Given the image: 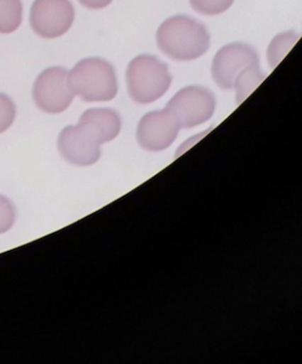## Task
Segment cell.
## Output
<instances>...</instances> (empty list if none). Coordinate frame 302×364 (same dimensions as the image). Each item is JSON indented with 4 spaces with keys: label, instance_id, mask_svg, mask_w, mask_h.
<instances>
[{
    "label": "cell",
    "instance_id": "1",
    "mask_svg": "<svg viewBox=\"0 0 302 364\" xmlns=\"http://www.w3.org/2000/svg\"><path fill=\"white\" fill-rule=\"evenodd\" d=\"M160 50L174 60L191 61L206 54L210 35L203 24L186 16L166 20L157 33Z\"/></svg>",
    "mask_w": 302,
    "mask_h": 364
},
{
    "label": "cell",
    "instance_id": "2",
    "mask_svg": "<svg viewBox=\"0 0 302 364\" xmlns=\"http://www.w3.org/2000/svg\"><path fill=\"white\" fill-rule=\"evenodd\" d=\"M68 86L84 102L112 101L118 91L114 68L100 58L79 61L68 73Z\"/></svg>",
    "mask_w": 302,
    "mask_h": 364
},
{
    "label": "cell",
    "instance_id": "3",
    "mask_svg": "<svg viewBox=\"0 0 302 364\" xmlns=\"http://www.w3.org/2000/svg\"><path fill=\"white\" fill-rule=\"evenodd\" d=\"M128 91L135 103L150 104L161 99L172 84L167 65L152 55H140L128 65Z\"/></svg>",
    "mask_w": 302,
    "mask_h": 364
},
{
    "label": "cell",
    "instance_id": "4",
    "mask_svg": "<svg viewBox=\"0 0 302 364\" xmlns=\"http://www.w3.org/2000/svg\"><path fill=\"white\" fill-rule=\"evenodd\" d=\"M104 144L95 127L82 119L78 125L65 127L57 138V149L62 157L80 167L97 163L101 153L100 146Z\"/></svg>",
    "mask_w": 302,
    "mask_h": 364
},
{
    "label": "cell",
    "instance_id": "5",
    "mask_svg": "<svg viewBox=\"0 0 302 364\" xmlns=\"http://www.w3.org/2000/svg\"><path fill=\"white\" fill-rule=\"evenodd\" d=\"M214 95L202 87H186L179 91L165 109L178 121L183 129H191L210 120L215 112Z\"/></svg>",
    "mask_w": 302,
    "mask_h": 364
},
{
    "label": "cell",
    "instance_id": "6",
    "mask_svg": "<svg viewBox=\"0 0 302 364\" xmlns=\"http://www.w3.org/2000/svg\"><path fill=\"white\" fill-rule=\"evenodd\" d=\"M32 97L38 109L46 114L65 112L74 97L68 86L67 70L62 67L44 70L34 82Z\"/></svg>",
    "mask_w": 302,
    "mask_h": 364
},
{
    "label": "cell",
    "instance_id": "7",
    "mask_svg": "<svg viewBox=\"0 0 302 364\" xmlns=\"http://www.w3.org/2000/svg\"><path fill=\"white\" fill-rule=\"evenodd\" d=\"M74 20V6L69 0H34L30 11L32 31L44 39L65 35Z\"/></svg>",
    "mask_w": 302,
    "mask_h": 364
},
{
    "label": "cell",
    "instance_id": "8",
    "mask_svg": "<svg viewBox=\"0 0 302 364\" xmlns=\"http://www.w3.org/2000/svg\"><path fill=\"white\" fill-rule=\"evenodd\" d=\"M255 65H259V58L252 48L242 43L229 44L221 48L213 60V78L221 89L231 90L238 75Z\"/></svg>",
    "mask_w": 302,
    "mask_h": 364
},
{
    "label": "cell",
    "instance_id": "9",
    "mask_svg": "<svg viewBox=\"0 0 302 364\" xmlns=\"http://www.w3.org/2000/svg\"><path fill=\"white\" fill-rule=\"evenodd\" d=\"M177 119L168 110L149 112L138 123L136 138L147 151H162L176 140L180 129Z\"/></svg>",
    "mask_w": 302,
    "mask_h": 364
},
{
    "label": "cell",
    "instance_id": "10",
    "mask_svg": "<svg viewBox=\"0 0 302 364\" xmlns=\"http://www.w3.org/2000/svg\"><path fill=\"white\" fill-rule=\"evenodd\" d=\"M80 118L91 123L99 132L104 144L114 140L121 132V117L110 108H93L83 112Z\"/></svg>",
    "mask_w": 302,
    "mask_h": 364
},
{
    "label": "cell",
    "instance_id": "11",
    "mask_svg": "<svg viewBox=\"0 0 302 364\" xmlns=\"http://www.w3.org/2000/svg\"><path fill=\"white\" fill-rule=\"evenodd\" d=\"M23 5L21 0H0V33L9 35L21 26Z\"/></svg>",
    "mask_w": 302,
    "mask_h": 364
},
{
    "label": "cell",
    "instance_id": "12",
    "mask_svg": "<svg viewBox=\"0 0 302 364\" xmlns=\"http://www.w3.org/2000/svg\"><path fill=\"white\" fill-rule=\"evenodd\" d=\"M264 80H265V74L259 71V65H251L245 69L234 82L237 103L244 102Z\"/></svg>",
    "mask_w": 302,
    "mask_h": 364
},
{
    "label": "cell",
    "instance_id": "13",
    "mask_svg": "<svg viewBox=\"0 0 302 364\" xmlns=\"http://www.w3.org/2000/svg\"><path fill=\"white\" fill-rule=\"evenodd\" d=\"M298 39L299 36L296 35L295 33H285L274 38L268 50V60L272 68L278 65L283 57L295 46Z\"/></svg>",
    "mask_w": 302,
    "mask_h": 364
},
{
    "label": "cell",
    "instance_id": "14",
    "mask_svg": "<svg viewBox=\"0 0 302 364\" xmlns=\"http://www.w3.org/2000/svg\"><path fill=\"white\" fill-rule=\"evenodd\" d=\"M234 0H189L191 7L203 16H217L227 11Z\"/></svg>",
    "mask_w": 302,
    "mask_h": 364
},
{
    "label": "cell",
    "instance_id": "15",
    "mask_svg": "<svg viewBox=\"0 0 302 364\" xmlns=\"http://www.w3.org/2000/svg\"><path fill=\"white\" fill-rule=\"evenodd\" d=\"M16 117V106L8 95L0 93V134L12 127Z\"/></svg>",
    "mask_w": 302,
    "mask_h": 364
},
{
    "label": "cell",
    "instance_id": "16",
    "mask_svg": "<svg viewBox=\"0 0 302 364\" xmlns=\"http://www.w3.org/2000/svg\"><path fill=\"white\" fill-rule=\"evenodd\" d=\"M16 220V208L9 198L0 195V234L6 233Z\"/></svg>",
    "mask_w": 302,
    "mask_h": 364
},
{
    "label": "cell",
    "instance_id": "17",
    "mask_svg": "<svg viewBox=\"0 0 302 364\" xmlns=\"http://www.w3.org/2000/svg\"><path fill=\"white\" fill-rule=\"evenodd\" d=\"M113 0H79V3L89 9L99 10L108 7Z\"/></svg>",
    "mask_w": 302,
    "mask_h": 364
}]
</instances>
